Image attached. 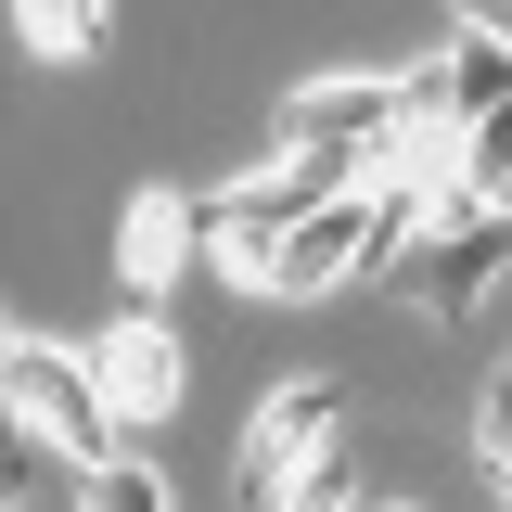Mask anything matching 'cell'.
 Returning <instances> with one entry per match:
<instances>
[{"label":"cell","mask_w":512,"mask_h":512,"mask_svg":"<svg viewBox=\"0 0 512 512\" xmlns=\"http://www.w3.org/2000/svg\"><path fill=\"white\" fill-rule=\"evenodd\" d=\"M90 372H103V410L141 436V423H167V410H180V333H167L154 308H128L116 333L90 346Z\"/></svg>","instance_id":"5"},{"label":"cell","mask_w":512,"mask_h":512,"mask_svg":"<svg viewBox=\"0 0 512 512\" xmlns=\"http://www.w3.org/2000/svg\"><path fill=\"white\" fill-rule=\"evenodd\" d=\"M500 205H512V192H500Z\"/></svg>","instance_id":"12"},{"label":"cell","mask_w":512,"mask_h":512,"mask_svg":"<svg viewBox=\"0 0 512 512\" xmlns=\"http://www.w3.org/2000/svg\"><path fill=\"white\" fill-rule=\"evenodd\" d=\"M192 244H205V218H192L180 192H128V218H116V282L154 308V295L192 269Z\"/></svg>","instance_id":"6"},{"label":"cell","mask_w":512,"mask_h":512,"mask_svg":"<svg viewBox=\"0 0 512 512\" xmlns=\"http://www.w3.org/2000/svg\"><path fill=\"white\" fill-rule=\"evenodd\" d=\"M0 397H13V423L39 448H64L77 474H103L128 461V423L103 410V372H90V346H52V333H13L0 346Z\"/></svg>","instance_id":"1"},{"label":"cell","mask_w":512,"mask_h":512,"mask_svg":"<svg viewBox=\"0 0 512 512\" xmlns=\"http://www.w3.org/2000/svg\"><path fill=\"white\" fill-rule=\"evenodd\" d=\"M423 116V77H308V90H295V103H282V128H295V141H346V154H397V128Z\"/></svg>","instance_id":"4"},{"label":"cell","mask_w":512,"mask_h":512,"mask_svg":"<svg viewBox=\"0 0 512 512\" xmlns=\"http://www.w3.org/2000/svg\"><path fill=\"white\" fill-rule=\"evenodd\" d=\"M333 436H346V384H333V372L269 384V397H256V423H244V461H231V474H244V500L282 512L320 461H333Z\"/></svg>","instance_id":"3"},{"label":"cell","mask_w":512,"mask_h":512,"mask_svg":"<svg viewBox=\"0 0 512 512\" xmlns=\"http://www.w3.org/2000/svg\"><path fill=\"white\" fill-rule=\"evenodd\" d=\"M436 103L461 128H487V116H512V39L500 26H487V13H474V26H461V52L436 64Z\"/></svg>","instance_id":"7"},{"label":"cell","mask_w":512,"mask_h":512,"mask_svg":"<svg viewBox=\"0 0 512 512\" xmlns=\"http://www.w3.org/2000/svg\"><path fill=\"white\" fill-rule=\"evenodd\" d=\"M500 269H512V205L500 192H448L436 218L410 231V256H397V295L423 320H474Z\"/></svg>","instance_id":"2"},{"label":"cell","mask_w":512,"mask_h":512,"mask_svg":"<svg viewBox=\"0 0 512 512\" xmlns=\"http://www.w3.org/2000/svg\"><path fill=\"white\" fill-rule=\"evenodd\" d=\"M90 512H180V500H167L154 461H103V474H90Z\"/></svg>","instance_id":"9"},{"label":"cell","mask_w":512,"mask_h":512,"mask_svg":"<svg viewBox=\"0 0 512 512\" xmlns=\"http://www.w3.org/2000/svg\"><path fill=\"white\" fill-rule=\"evenodd\" d=\"M13 39H26L39 64H77V52H103V13H90V0H26Z\"/></svg>","instance_id":"8"},{"label":"cell","mask_w":512,"mask_h":512,"mask_svg":"<svg viewBox=\"0 0 512 512\" xmlns=\"http://www.w3.org/2000/svg\"><path fill=\"white\" fill-rule=\"evenodd\" d=\"M384 512H410V500H384Z\"/></svg>","instance_id":"11"},{"label":"cell","mask_w":512,"mask_h":512,"mask_svg":"<svg viewBox=\"0 0 512 512\" xmlns=\"http://www.w3.org/2000/svg\"><path fill=\"white\" fill-rule=\"evenodd\" d=\"M487 461H500V487H512V359H500V384H487Z\"/></svg>","instance_id":"10"}]
</instances>
